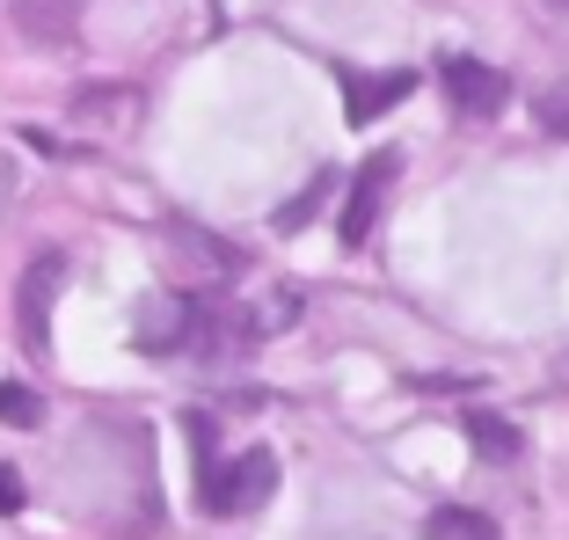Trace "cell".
<instances>
[{
	"instance_id": "1",
	"label": "cell",
	"mask_w": 569,
	"mask_h": 540,
	"mask_svg": "<svg viewBox=\"0 0 569 540\" xmlns=\"http://www.w3.org/2000/svg\"><path fill=\"white\" fill-rule=\"evenodd\" d=\"M270 490H278V453H270V446H249L241 460L219 468V482L198 497V504L212 511V519H241V511H263Z\"/></svg>"
},
{
	"instance_id": "2",
	"label": "cell",
	"mask_w": 569,
	"mask_h": 540,
	"mask_svg": "<svg viewBox=\"0 0 569 540\" xmlns=\"http://www.w3.org/2000/svg\"><path fill=\"white\" fill-rule=\"evenodd\" d=\"M395 169H402V153H372L366 169L351 176V190H343V220H336V241H343V249H366L372 241V220H380Z\"/></svg>"
},
{
	"instance_id": "3",
	"label": "cell",
	"mask_w": 569,
	"mask_h": 540,
	"mask_svg": "<svg viewBox=\"0 0 569 540\" xmlns=\"http://www.w3.org/2000/svg\"><path fill=\"white\" fill-rule=\"evenodd\" d=\"M67 278V256L51 249V256H37L30 270H22V292H16V321H22V351L44 366L51 358V286Z\"/></svg>"
},
{
	"instance_id": "4",
	"label": "cell",
	"mask_w": 569,
	"mask_h": 540,
	"mask_svg": "<svg viewBox=\"0 0 569 540\" xmlns=\"http://www.w3.org/2000/svg\"><path fill=\"white\" fill-rule=\"evenodd\" d=\"M438 73H446V96H452V110H460L468 124H489L503 102H511V81H503L497 67H482V59H460V51H452Z\"/></svg>"
},
{
	"instance_id": "5",
	"label": "cell",
	"mask_w": 569,
	"mask_h": 540,
	"mask_svg": "<svg viewBox=\"0 0 569 540\" xmlns=\"http://www.w3.org/2000/svg\"><path fill=\"white\" fill-rule=\"evenodd\" d=\"M67 118L88 124V132H124L139 118V88L132 81H88V88H73Z\"/></svg>"
},
{
	"instance_id": "6",
	"label": "cell",
	"mask_w": 569,
	"mask_h": 540,
	"mask_svg": "<svg viewBox=\"0 0 569 540\" xmlns=\"http://www.w3.org/2000/svg\"><path fill=\"white\" fill-rule=\"evenodd\" d=\"M336 81H343V110H351V124H372L380 110H395V102L417 88V73H366V67H336Z\"/></svg>"
},
{
	"instance_id": "7",
	"label": "cell",
	"mask_w": 569,
	"mask_h": 540,
	"mask_svg": "<svg viewBox=\"0 0 569 540\" xmlns=\"http://www.w3.org/2000/svg\"><path fill=\"white\" fill-rule=\"evenodd\" d=\"M8 16H16V30L30 37V44H73L88 0H8Z\"/></svg>"
},
{
	"instance_id": "8",
	"label": "cell",
	"mask_w": 569,
	"mask_h": 540,
	"mask_svg": "<svg viewBox=\"0 0 569 540\" xmlns=\"http://www.w3.org/2000/svg\"><path fill=\"white\" fill-rule=\"evenodd\" d=\"M460 431H468V446L489 468H511V460L526 453V431L511 417H497V409H460Z\"/></svg>"
},
{
	"instance_id": "9",
	"label": "cell",
	"mask_w": 569,
	"mask_h": 540,
	"mask_svg": "<svg viewBox=\"0 0 569 540\" xmlns=\"http://www.w3.org/2000/svg\"><path fill=\"white\" fill-rule=\"evenodd\" d=\"M423 540H503V533L482 519V511H468V504H446V511H431Z\"/></svg>"
},
{
	"instance_id": "10",
	"label": "cell",
	"mask_w": 569,
	"mask_h": 540,
	"mask_svg": "<svg viewBox=\"0 0 569 540\" xmlns=\"http://www.w3.org/2000/svg\"><path fill=\"white\" fill-rule=\"evenodd\" d=\"M336 183H343V176H336V169H321V176H315V183H307V190H300L292 204H278V234H300V227H307V220L321 212V198H329Z\"/></svg>"
},
{
	"instance_id": "11",
	"label": "cell",
	"mask_w": 569,
	"mask_h": 540,
	"mask_svg": "<svg viewBox=\"0 0 569 540\" xmlns=\"http://www.w3.org/2000/svg\"><path fill=\"white\" fill-rule=\"evenodd\" d=\"M37 417H44V402H37L22 380H0V423H16V431H37Z\"/></svg>"
},
{
	"instance_id": "12",
	"label": "cell",
	"mask_w": 569,
	"mask_h": 540,
	"mask_svg": "<svg viewBox=\"0 0 569 540\" xmlns=\"http://www.w3.org/2000/svg\"><path fill=\"white\" fill-rule=\"evenodd\" d=\"M22 183H30V176H22V161H16L8 147H0V220H8V212L22 204Z\"/></svg>"
},
{
	"instance_id": "13",
	"label": "cell",
	"mask_w": 569,
	"mask_h": 540,
	"mask_svg": "<svg viewBox=\"0 0 569 540\" xmlns=\"http://www.w3.org/2000/svg\"><path fill=\"white\" fill-rule=\"evenodd\" d=\"M540 124L569 139V88H548V96H540Z\"/></svg>"
},
{
	"instance_id": "14",
	"label": "cell",
	"mask_w": 569,
	"mask_h": 540,
	"mask_svg": "<svg viewBox=\"0 0 569 540\" xmlns=\"http://www.w3.org/2000/svg\"><path fill=\"white\" fill-rule=\"evenodd\" d=\"M0 511H22V474L0 460Z\"/></svg>"
}]
</instances>
